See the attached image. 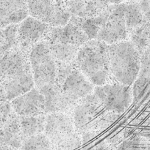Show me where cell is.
I'll return each instance as SVG.
<instances>
[{
    "mask_svg": "<svg viewBox=\"0 0 150 150\" xmlns=\"http://www.w3.org/2000/svg\"><path fill=\"white\" fill-rule=\"evenodd\" d=\"M28 16L27 1H0V28L19 24Z\"/></svg>",
    "mask_w": 150,
    "mask_h": 150,
    "instance_id": "16",
    "label": "cell"
},
{
    "mask_svg": "<svg viewBox=\"0 0 150 150\" xmlns=\"http://www.w3.org/2000/svg\"><path fill=\"white\" fill-rule=\"evenodd\" d=\"M20 150H52V145L42 133L25 139Z\"/></svg>",
    "mask_w": 150,
    "mask_h": 150,
    "instance_id": "24",
    "label": "cell"
},
{
    "mask_svg": "<svg viewBox=\"0 0 150 150\" xmlns=\"http://www.w3.org/2000/svg\"><path fill=\"white\" fill-rule=\"evenodd\" d=\"M94 94L107 111L119 115L125 112L133 101L132 86L117 82L95 86Z\"/></svg>",
    "mask_w": 150,
    "mask_h": 150,
    "instance_id": "10",
    "label": "cell"
},
{
    "mask_svg": "<svg viewBox=\"0 0 150 150\" xmlns=\"http://www.w3.org/2000/svg\"><path fill=\"white\" fill-rule=\"evenodd\" d=\"M54 83L74 106L81 100L92 94L95 89V86L73 64L57 62V76Z\"/></svg>",
    "mask_w": 150,
    "mask_h": 150,
    "instance_id": "7",
    "label": "cell"
},
{
    "mask_svg": "<svg viewBox=\"0 0 150 150\" xmlns=\"http://www.w3.org/2000/svg\"><path fill=\"white\" fill-rule=\"evenodd\" d=\"M71 116L80 135L102 133L114 125L121 117L107 111L94 92L76 104Z\"/></svg>",
    "mask_w": 150,
    "mask_h": 150,
    "instance_id": "3",
    "label": "cell"
},
{
    "mask_svg": "<svg viewBox=\"0 0 150 150\" xmlns=\"http://www.w3.org/2000/svg\"><path fill=\"white\" fill-rule=\"evenodd\" d=\"M44 134L53 149L82 146V137L69 114L54 113L46 116Z\"/></svg>",
    "mask_w": 150,
    "mask_h": 150,
    "instance_id": "6",
    "label": "cell"
},
{
    "mask_svg": "<svg viewBox=\"0 0 150 150\" xmlns=\"http://www.w3.org/2000/svg\"><path fill=\"white\" fill-rule=\"evenodd\" d=\"M29 16L38 19L50 27H60L69 23L71 14L66 1H27Z\"/></svg>",
    "mask_w": 150,
    "mask_h": 150,
    "instance_id": "11",
    "label": "cell"
},
{
    "mask_svg": "<svg viewBox=\"0 0 150 150\" xmlns=\"http://www.w3.org/2000/svg\"><path fill=\"white\" fill-rule=\"evenodd\" d=\"M13 111L19 117H37L46 115L45 99L39 89L34 87L26 93L10 101Z\"/></svg>",
    "mask_w": 150,
    "mask_h": 150,
    "instance_id": "13",
    "label": "cell"
},
{
    "mask_svg": "<svg viewBox=\"0 0 150 150\" xmlns=\"http://www.w3.org/2000/svg\"><path fill=\"white\" fill-rule=\"evenodd\" d=\"M49 29L48 25L29 16L17 26L18 46L29 54L34 45L46 40Z\"/></svg>",
    "mask_w": 150,
    "mask_h": 150,
    "instance_id": "12",
    "label": "cell"
},
{
    "mask_svg": "<svg viewBox=\"0 0 150 150\" xmlns=\"http://www.w3.org/2000/svg\"><path fill=\"white\" fill-rule=\"evenodd\" d=\"M66 6L71 16L79 18H90L99 16L110 2L101 1H67Z\"/></svg>",
    "mask_w": 150,
    "mask_h": 150,
    "instance_id": "17",
    "label": "cell"
},
{
    "mask_svg": "<svg viewBox=\"0 0 150 150\" xmlns=\"http://www.w3.org/2000/svg\"><path fill=\"white\" fill-rule=\"evenodd\" d=\"M132 90L133 100L136 102L150 99V49L141 54V70Z\"/></svg>",
    "mask_w": 150,
    "mask_h": 150,
    "instance_id": "15",
    "label": "cell"
},
{
    "mask_svg": "<svg viewBox=\"0 0 150 150\" xmlns=\"http://www.w3.org/2000/svg\"><path fill=\"white\" fill-rule=\"evenodd\" d=\"M90 40L75 23L50 27L46 42L57 62L73 64L80 48Z\"/></svg>",
    "mask_w": 150,
    "mask_h": 150,
    "instance_id": "4",
    "label": "cell"
},
{
    "mask_svg": "<svg viewBox=\"0 0 150 150\" xmlns=\"http://www.w3.org/2000/svg\"><path fill=\"white\" fill-rule=\"evenodd\" d=\"M0 80L10 102L35 87L29 54L16 46L4 54L0 59Z\"/></svg>",
    "mask_w": 150,
    "mask_h": 150,
    "instance_id": "1",
    "label": "cell"
},
{
    "mask_svg": "<svg viewBox=\"0 0 150 150\" xmlns=\"http://www.w3.org/2000/svg\"><path fill=\"white\" fill-rule=\"evenodd\" d=\"M82 150H116L107 142L101 133H88L81 135Z\"/></svg>",
    "mask_w": 150,
    "mask_h": 150,
    "instance_id": "22",
    "label": "cell"
},
{
    "mask_svg": "<svg viewBox=\"0 0 150 150\" xmlns=\"http://www.w3.org/2000/svg\"><path fill=\"white\" fill-rule=\"evenodd\" d=\"M29 61L35 87L39 89L55 82L57 62L46 41H42L31 48Z\"/></svg>",
    "mask_w": 150,
    "mask_h": 150,
    "instance_id": "9",
    "label": "cell"
},
{
    "mask_svg": "<svg viewBox=\"0 0 150 150\" xmlns=\"http://www.w3.org/2000/svg\"><path fill=\"white\" fill-rule=\"evenodd\" d=\"M109 62L114 81L132 86L141 70V54L129 40L110 45Z\"/></svg>",
    "mask_w": 150,
    "mask_h": 150,
    "instance_id": "5",
    "label": "cell"
},
{
    "mask_svg": "<svg viewBox=\"0 0 150 150\" xmlns=\"http://www.w3.org/2000/svg\"><path fill=\"white\" fill-rule=\"evenodd\" d=\"M139 4L146 19L150 21V1H141Z\"/></svg>",
    "mask_w": 150,
    "mask_h": 150,
    "instance_id": "26",
    "label": "cell"
},
{
    "mask_svg": "<svg viewBox=\"0 0 150 150\" xmlns=\"http://www.w3.org/2000/svg\"><path fill=\"white\" fill-rule=\"evenodd\" d=\"M123 9L125 23L129 36L135 29L147 22V20L143 13L139 1L123 2Z\"/></svg>",
    "mask_w": 150,
    "mask_h": 150,
    "instance_id": "19",
    "label": "cell"
},
{
    "mask_svg": "<svg viewBox=\"0 0 150 150\" xmlns=\"http://www.w3.org/2000/svg\"><path fill=\"white\" fill-rule=\"evenodd\" d=\"M94 40L108 45L129 40V33L124 16L123 2H110L101 13L99 29Z\"/></svg>",
    "mask_w": 150,
    "mask_h": 150,
    "instance_id": "8",
    "label": "cell"
},
{
    "mask_svg": "<svg viewBox=\"0 0 150 150\" xmlns=\"http://www.w3.org/2000/svg\"><path fill=\"white\" fill-rule=\"evenodd\" d=\"M7 101L8 100L7 99V95H6L5 90H4V88L3 86L2 83H1V80H0V103H1L7 102Z\"/></svg>",
    "mask_w": 150,
    "mask_h": 150,
    "instance_id": "27",
    "label": "cell"
},
{
    "mask_svg": "<svg viewBox=\"0 0 150 150\" xmlns=\"http://www.w3.org/2000/svg\"><path fill=\"white\" fill-rule=\"evenodd\" d=\"M144 142L138 135H128L126 132L125 139L118 146L116 150H143Z\"/></svg>",
    "mask_w": 150,
    "mask_h": 150,
    "instance_id": "25",
    "label": "cell"
},
{
    "mask_svg": "<svg viewBox=\"0 0 150 150\" xmlns=\"http://www.w3.org/2000/svg\"><path fill=\"white\" fill-rule=\"evenodd\" d=\"M17 26L0 28V59L9 51L18 46Z\"/></svg>",
    "mask_w": 150,
    "mask_h": 150,
    "instance_id": "23",
    "label": "cell"
},
{
    "mask_svg": "<svg viewBox=\"0 0 150 150\" xmlns=\"http://www.w3.org/2000/svg\"><path fill=\"white\" fill-rule=\"evenodd\" d=\"M46 116L37 117H19L24 140L32 136L44 133L46 125Z\"/></svg>",
    "mask_w": 150,
    "mask_h": 150,
    "instance_id": "20",
    "label": "cell"
},
{
    "mask_svg": "<svg viewBox=\"0 0 150 150\" xmlns=\"http://www.w3.org/2000/svg\"><path fill=\"white\" fill-rule=\"evenodd\" d=\"M3 142L14 150H20L24 142L21 130L19 117L13 111L7 121L0 130Z\"/></svg>",
    "mask_w": 150,
    "mask_h": 150,
    "instance_id": "18",
    "label": "cell"
},
{
    "mask_svg": "<svg viewBox=\"0 0 150 150\" xmlns=\"http://www.w3.org/2000/svg\"><path fill=\"white\" fill-rule=\"evenodd\" d=\"M129 40L136 48L140 54L150 49V21H147L133 31Z\"/></svg>",
    "mask_w": 150,
    "mask_h": 150,
    "instance_id": "21",
    "label": "cell"
},
{
    "mask_svg": "<svg viewBox=\"0 0 150 150\" xmlns=\"http://www.w3.org/2000/svg\"><path fill=\"white\" fill-rule=\"evenodd\" d=\"M45 99L46 114L63 113L71 114L74 105L68 100L55 83L38 89Z\"/></svg>",
    "mask_w": 150,
    "mask_h": 150,
    "instance_id": "14",
    "label": "cell"
},
{
    "mask_svg": "<svg viewBox=\"0 0 150 150\" xmlns=\"http://www.w3.org/2000/svg\"><path fill=\"white\" fill-rule=\"evenodd\" d=\"M108 47L104 42L89 40L80 48L73 62L94 86H103L112 79Z\"/></svg>",
    "mask_w": 150,
    "mask_h": 150,
    "instance_id": "2",
    "label": "cell"
}]
</instances>
